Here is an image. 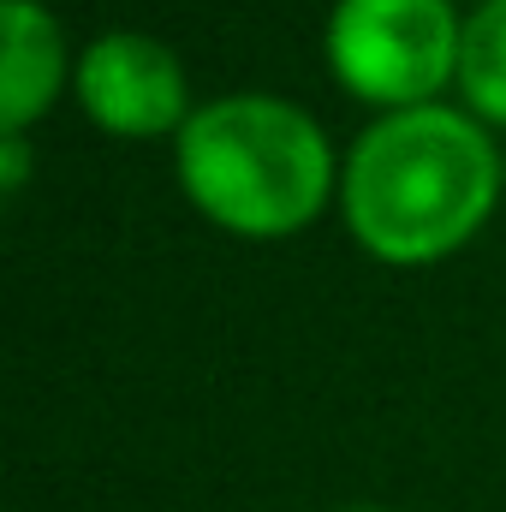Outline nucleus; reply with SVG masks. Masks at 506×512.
I'll use <instances>...</instances> for the list:
<instances>
[{
    "label": "nucleus",
    "mask_w": 506,
    "mask_h": 512,
    "mask_svg": "<svg viewBox=\"0 0 506 512\" xmlns=\"http://www.w3.org/2000/svg\"><path fill=\"white\" fill-rule=\"evenodd\" d=\"M447 0H340L328 24L334 72L370 102H417L459 66Z\"/></svg>",
    "instance_id": "7ed1b4c3"
},
{
    "label": "nucleus",
    "mask_w": 506,
    "mask_h": 512,
    "mask_svg": "<svg viewBox=\"0 0 506 512\" xmlns=\"http://www.w3.org/2000/svg\"><path fill=\"white\" fill-rule=\"evenodd\" d=\"M495 197V143L453 108H405L358 137L346 215L370 251L423 262L459 245Z\"/></svg>",
    "instance_id": "f257e3e1"
},
{
    "label": "nucleus",
    "mask_w": 506,
    "mask_h": 512,
    "mask_svg": "<svg viewBox=\"0 0 506 512\" xmlns=\"http://www.w3.org/2000/svg\"><path fill=\"white\" fill-rule=\"evenodd\" d=\"M78 90L90 114L114 131H161L185 114V78L179 60L149 36H102L78 60Z\"/></svg>",
    "instance_id": "20e7f679"
},
{
    "label": "nucleus",
    "mask_w": 506,
    "mask_h": 512,
    "mask_svg": "<svg viewBox=\"0 0 506 512\" xmlns=\"http://www.w3.org/2000/svg\"><path fill=\"white\" fill-rule=\"evenodd\" d=\"M179 173L215 221L239 233H286L310 221L328 191V143L292 102L227 96L185 120Z\"/></svg>",
    "instance_id": "f03ea898"
},
{
    "label": "nucleus",
    "mask_w": 506,
    "mask_h": 512,
    "mask_svg": "<svg viewBox=\"0 0 506 512\" xmlns=\"http://www.w3.org/2000/svg\"><path fill=\"white\" fill-rule=\"evenodd\" d=\"M352 512H376V507H352Z\"/></svg>",
    "instance_id": "6e6552de"
},
{
    "label": "nucleus",
    "mask_w": 506,
    "mask_h": 512,
    "mask_svg": "<svg viewBox=\"0 0 506 512\" xmlns=\"http://www.w3.org/2000/svg\"><path fill=\"white\" fill-rule=\"evenodd\" d=\"M0 155H6V185H18V179H24V137L6 131V149H0Z\"/></svg>",
    "instance_id": "0eeeda50"
},
{
    "label": "nucleus",
    "mask_w": 506,
    "mask_h": 512,
    "mask_svg": "<svg viewBox=\"0 0 506 512\" xmlns=\"http://www.w3.org/2000/svg\"><path fill=\"white\" fill-rule=\"evenodd\" d=\"M6 131H18L60 78V36L36 0H6Z\"/></svg>",
    "instance_id": "39448f33"
},
{
    "label": "nucleus",
    "mask_w": 506,
    "mask_h": 512,
    "mask_svg": "<svg viewBox=\"0 0 506 512\" xmlns=\"http://www.w3.org/2000/svg\"><path fill=\"white\" fill-rule=\"evenodd\" d=\"M459 78H465V96L506 120V0H483L471 18H465V36H459Z\"/></svg>",
    "instance_id": "423d86ee"
}]
</instances>
